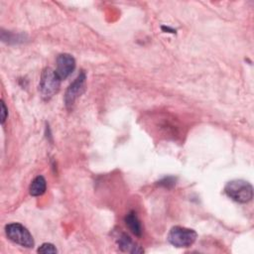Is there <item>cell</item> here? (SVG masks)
I'll return each mask as SVG.
<instances>
[{"instance_id":"obj_1","label":"cell","mask_w":254,"mask_h":254,"mask_svg":"<svg viewBox=\"0 0 254 254\" xmlns=\"http://www.w3.org/2000/svg\"><path fill=\"white\" fill-rule=\"evenodd\" d=\"M228 197L239 203H247L253 198V188L250 183L244 180H232L224 187Z\"/></svg>"},{"instance_id":"obj_2","label":"cell","mask_w":254,"mask_h":254,"mask_svg":"<svg viewBox=\"0 0 254 254\" xmlns=\"http://www.w3.org/2000/svg\"><path fill=\"white\" fill-rule=\"evenodd\" d=\"M197 233L190 228L174 226L169 231L167 239L170 244L179 248L190 247L196 240Z\"/></svg>"},{"instance_id":"obj_3","label":"cell","mask_w":254,"mask_h":254,"mask_svg":"<svg viewBox=\"0 0 254 254\" xmlns=\"http://www.w3.org/2000/svg\"><path fill=\"white\" fill-rule=\"evenodd\" d=\"M5 233L7 237L16 244L26 248H32L35 245L34 238L30 231L18 222L9 223L5 226Z\"/></svg>"},{"instance_id":"obj_4","label":"cell","mask_w":254,"mask_h":254,"mask_svg":"<svg viewBox=\"0 0 254 254\" xmlns=\"http://www.w3.org/2000/svg\"><path fill=\"white\" fill-rule=\"evenodd\" d=\"M62 79L58 76L56 70L51 67H47L43 70L40 79L39 90L45 99H50L53 97L60 89Z\"/></svg>"},{"instance_id":"obj_5","label":"cell","mask_w":254,"mask_h":254,"mask_svg":"<svg viewBox=\"0 0 254 254\" xmlns=\"http://www.w3.org/2000/svg\"><path fill=\"white\" fill-rule=\"evenodd\" d=\"M86 75L83 70L76 76V78L69 84L64 94V104L67 109H70L76 98L83 92Z\"/></svg>"},{"instance_id":"obj_6","label":"cell","mask_w":254,"mask_h":254,"mask_svg":"<svg viewBox=\"0 0 254 254\" xmlns=\"http://www.w3.org/2000/svg\"><path fill=\"white\" fill-rule=\"evenodd\" d=\"M75 68V60L69 54H61L57 58L56 72L63 80L65 79Z\"/></svg>"},{"instance_id":"obj_7","label":"cell","mask_w":254,"mask_h":254,"mask_svg":"<svg viewBox=\"0 0 254 254\" xmlns=\"http://www.w3.org/2000/svg\"><path fill=\"white\" fill-rule=\"evenodd\" d=\"M117 245L123 252L129 253H143L144 249L133 242L131 237L126 233H121L117 239Z\"/></svg>"},{"instance_id":"obj_8","label":"cell","mask_w":254,"mask_h":254,"mask_svg":"<svg viewBox=\"0 0 254 254\" xmlns=\"http://www.w3.org/2000/svg\"><path fill=\"white\" fill-rule=\"evenodd\" d=\"M124 221H125L127 227L129 228V230L134 235H136L138 237H140L142 235V232H143L142 225H141V222L134 210H131L126 214Z\"/></svg>"},{"instance_id":"obj_9","label":"cell","mask_w":254,"mask_h":254,"mask_svg":"<svg viewBox=\"0 0 254 254\" xmlns=\"http://www.w3.org/2000/svg\"><path fill=\"white\" fill-rule=\"evenodd\" d=\"M47 189V182L46 179L43 176H38L36 177L29 188L30 194L33 196H40L45 193Z\"/></svg>"},{"instance_id":"obj_10","label":"cell","mask_w":254,"mask_h":254,"mask_svg":"<svg viewBox=\"0 0 254 254\" xmlns=\"http://www.w3.org/2000/svg\"><path fill=\"white\" fill-rule=\"evenodd\" d=\"M38 253H57L58 249L56 248V246L52 243H43L37 250Z\"/></svg>"},{"instance_id":"obj_11","label":"cell","mask_w":254,"mask_h":254,"mask_svg":"<svg viewBox=\"0 0 254 254\" xmlns=\"http://www.w3.org/2000/svg\"><path fill=\"white\" fill-rule=\"evenodd\" d=\"M176 181H177V179L175 177H165L161 181L158 182V185L162 186L164 188L170 189L176 185Z\"/></svg>"},{"instance_id":"obj_12","label":"cell","mask_w":254,"mask_h":254,"mask_svg":"<svg viewBox=\"0 0 254 254\" xmlns=\"http://www.w3.org/2000/svg\"><path fill=\"white\" fill-rule=\"evenodd\" d=\"M7 115H8V111H7V108H6V105L4 103L3 100H1V123L3 124L7 118Z\"/></svg>"},{"instance_id":"obj_13","label":"cell","mask_w":254,"mask_h":254,"mask_svg":"<svg viewBox=\"0 0 254 254\" xmlns=\"http://www.w3.org/2000/svg\"><path fill=\"white\" fill-rule=\"evenodd\" d=\"M162 30L163 31H166V33H167V31H168V33H176V30H174V29H171L170 27H166V26H163L162 27Z\"/></svg>"}]
</instances>
